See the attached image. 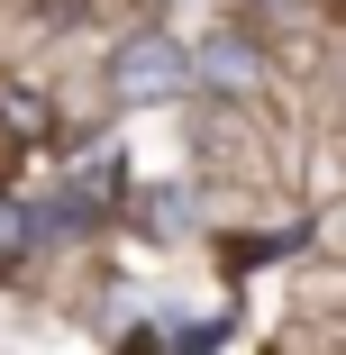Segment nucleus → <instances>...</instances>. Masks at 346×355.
I'll return each mask as SVG.
<instances>
[{"instance_id": "nucleus-1", "label": "nucleus", "mask_w": 346, "mask_h": 355, "mask_svg": "<svg viewBox=\"0 0 346 355\" xmlns=\"http://www.w3.org/2000/svg\"><path fill=\"white\" fill-rule=\"evenodd\" d=\"M200 83V64H191V46L182 37H164V28H146V37H128L119 55H110V92L128 101V110H155V101H182Z\"/></svg>"}, {"instance_id": "nucleus-2", "label": "nucleus", "mask_w": 346, "mask_h": 355, "mask_svg": "<svg viewBox=\"0 0 346 355\" xmlns=\"http://www.w3.org/2000/svg\"><path fill=\"white\" fill-rule=\"evenodd\" d=\"M191 64H200V83H210V92H237V101L264 92V46H255L246 28H210V46H200Z\"/></svg>"}, {"instance_id": "nucleus-3", "label": "nucleus", "mask_w": 346, "mask_h": 355, "mask_svg": "<svg viewBox=\"0 0 346 355\" xmlns=\"http://www.w3.org/2000/svg\"><path fill=\"white\" fill-rule=\"evenodd\" d=\"M0 119H10V137H46L55 128L46 92H28V83H0Z\"/></svg>"}, {"instance_id": "nucleus-4", "label": "nucleus", "mask_w": 346, "mask_h": 355, "mask_svg": "<svg viewBox=\"0 0 346 355\" xmlns=\"http://www.w3.org/2000/svg\"><path fill=\"white\" fill-rule=\"evenodd\" d=\"M137 219H146L155 237H182V219H191V191H173V182H164V191H146V200H137Z\"/></svg>"}, {"instance_id": "nucleus-5", "label": "nucleus", "mask_w": 346, "mask_h": 355, "mask_svg": "<svg viewBox=\"0 0 346 355\" xmlns=\"http://www.w3.org/2000/svg\"><path fill=\"white\" fill-rule=\"evenodd\" d=\"M19 237H28V209H19V200H0V255H10Z\"/></svg>"}]
</instances>
